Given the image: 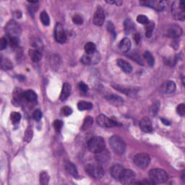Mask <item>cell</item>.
Wrapping results in <instances>:
<instances>
[{
	"instance_id": "8d00e7d4",
	"label": "cell",
	"mask_w": 185,
	"mask_h": 185,
	"mask_svg": "<svg viewBox=\"0 0 185 185\" xmlns=\"http://www.w3.org/2000/svg\"><path fill=\"white\" fill-rule=\"evenodd\" d=\"M107 29L108 30V32H109L112 35L113 38H116L117 33H116V32H115V28H114V25H113V23H112V22H108Z\"/></svg>"
},
{
	"instance_id": "277c9868",
	"label": "cell",
	"mask_w": 185,
	"mask_h": 185,
	"mask_svg": "<svg viewBox=\"0 0 185 185\" xmlns=\"http://www.w3.org/2000/svg\"><path fill=\"white\" fill-rule=\"evenodd\" d=\"M109 143L113 151L117 154H123L126 149V144L125 141L120 137L114 135L110 138Z\"/></svg>"
},
{
	"instance_id": "603a6c76",
	"label": "cell",
	"mask_w": 185,
	"mask_h": 185,
	"mask_svg": "<svg viewBox=\"0 0 185 185\" xmlns=\"http://www.w3.org/2000/svg\"><path fill=\"white\" fill-rule=\"evenodd\" d=\"M28 54H29L30 59H31L33 62H38L41 60V54L38 50L36 49H30L28 51Z\"/></svg>"
},
{
	"instance_id": "44dd1931",
	"label": "cell",
	"mask_w": 185,
	"mask_h": 185,
	"mask_svg": "<svg viewBox=\"0 0 185 185\" xmlns=\"http://www.w3.org/2000/svg\"><path fill=\"white\" fill-rule=\"evenodd\" d=\"M23 99L28 102H34L37 99L36 93L32 90H28L23 92Z\"/></svg>"
},
{
	"instance_id": "5b68a950",
	"label": "cell",
	"mask_w": 185,
	"mask_h": 185,
	"mask_svg": "<svg viewBox=\"0 0 185 185\" xmlns=\"http://www.w3.org/2000/svg\"><path fill=\"white\" fill-rule=\"evenodd\" d=\"M86 171L89 176L95 179H100L104 175L103 167L99 164H90L86 166Z\"/></svg>"
},
{
	"instance_id": "d6a6232c",
	"label": "cell",
	"mask_w": 185,
	"mask_h": 185,
	"mask_svg": "<svg viewBox=\"0 0 185 185\" xmlns=\"http://www.w3.org/2000/svg\"><path fill=\"white\" fill-rule=\"evenodd\" d=\"M146 32H145V34H146L147 38H151L152 36V33H153L154 27H155V25L153 22H149L146 25Z\"/></svg>"
},
{
	"instance_id": "ab89813d",
	"label": "cell",
	"mask_w": 185,
	"mask_h": 185,
	"mask_svg": "<svg viewBox=\"0 0 185 185\" xmlns=\"http://www.w3.org/2000/svg\"><path fill=\"white\" fill-rule=\"evenodd\" d=\"M33 118L36 121L41 120V119L42 118V112H41V111L40 109L35 110L33 113Z\"/></svg>"
},
{
	"instance_id": "836d02e7",
	"label": "cell",
	"mask_w": 185,
	"mask_h": 185,
	"mask_svg": "<svg viewBox=\"0 0 185 185\" xmlns=\"http://www.w3.org/2000/svg\"><path fill=\"white\" fill-rule=\"evenodd\" d=\"M11 121L13 124H17L21 119V115L18 112H12L10 115Z\"/></svg>"
},
{
	"instance_id": "4dcf8cb0",
	"label": "cell",
	"mask_w": 185,
	"mask_h": 185,
	"mask_svg": "<svg viewBox=\"0 0 185 185\" xmlns=\"http://www.w3.org/2000/svg\"><path fill=\"white\" fill-rule=\"evenodd\" d=\"M49 176L47 172L43 171L40 174V183L43 185H46L49 184Z\"/></svg>"
},
{
	"instance_id": "7bdbcfd3",
	"label": "cell",
	"mask_w": 185,
	"mask_h": 185,
	"mask_svg": "<svg viewBox=\"0 0 185 185\" xmlns=\"http://www.w3.org/2000/svg\"><path fill=\"white\" fill-rule=\"evenodd\" d=\"M177 112L178 113V114L180 115V116H182V117L184 116V114H185V105L184 104H179V105L177 106Z\"/></svg>"
},
{
	"instance_id": "f1b7e54d",
	"label": "cell",
	"mask_w": 185,
	"mask_h": 185,
	"mask_svg": "<svg viewBox=\"0 0 185 185\" xmlns=\"http://www.w3.org/2000/svg\"><path fill=\"white\" fill-rule=\"evenodd\" d=\"M13 99H14V101L19 103L20 101H21L22 99H23V92L20 89L16 88L14 91V93H13Z\"/></svg>"
},
{
	"instance_id": "8992f818",
	"label": "cell",
	"mask_w": 185,
	"mask_h": 185,
	"mask_svg": "<svg viewBox=\"0 0 185 185\" xmlns=\"http://www.w3.org/2000/svg\"><path fill=\"white\" fill-rule=\"evenodd\" d=\"M5 30L8 36L11 38H18L20 35L21 29L18 24L14 20H11L7 23L5 27Z\"/></svg>"
},
{
	"instance_id": "cb8c5ba5",
	"label": "cell",
	"mask_w": 185,
	"mask_h": 185,
	"mask_svg": "<svg viewBox=\"0 0 185 185\" xmlns=\"http://www.w3.org/2000/svg\"><path fill=\"white\" fill-rule=\"evenodd\" d=\"M66 170L67 172H68L69 174L73 176L74 177H78V172L77 169H76V166L74 165L73 163L68 162L66 164Z\"/></svg>"
},
{
	"instance_id": "83f0119b",
	"label": "cell",
	"mask_w": 185,
	"mask_h": 185,
	"mask_svg": "<svg viewBox=\"0 0 185 185\" xmlns=\"http://www.w3.org/2000/svg\"><path fill=\"white\" fill-rule=\"evenodd\" d=\"M40 19H41V23H43V25H46V26L49 25L50 18H49V15L47 14L46 12H45V11H43V12L41 13Z\"/></svg>"
},
{
	"instance_id": "5bb4252c",
	"label": "cell",
	"mask_w": 185,
	"mask_h": 185,
	"mask_svg": "<svg viewBox=\"0 0 185 185\" xmlns=\"http://www.w3.org/2000/svg\"><path fill=\"white\" fill-rule=\"evenodd\" d=\"M95 154H96L95 155V159H96L98 164L101 165L107 164L108 161L110 160V154L108 153V151L105 149Z\"/></svg>"
},
{
	"instance_id": "9a60e30c",
	"label": "cell",
	"mask_w": 185,
	"mask_h": 185,
	"mask_svg": "<svg viewBox=\"0 0 185 185\" xmlns=\"http://www.w3.org/2000/svg\"><path fill=\"white\" fill-rule=\"evenodd\" d=\"M124 170H125V169H124L121 165L115 164L112 167V168H111V170H110L111 175H112V177L114 178L115 179L119 180L121 174H122Z\"/></svg>"
},
{
	"instance_id": "f35d334b",
	"label": "cell",
	"mask_w": 185,
	"mask_h": 185,
	"mask_svg": "<svg viewBox=\"0 0 185 185\" xmlns=\"http://www.w3.org/2000/svg\"><path fill=\"white\" fill-rule=\"evenodd\" d=\"M81 62L85 65H89L92 62V59L88 55H83L81 58Z\"/></svg>"
},
{
	"instance_id": "6da1fadb",
	"label": "cell",
	"mask_w": 185,
	"mask_h": 185,
	"mask_svg": "<svg viewBox=\"0 0 185 185\" xmlns=\"http://www.w3.org/2000/svg\"><path fill=\"white\" fill-rule=\"evenodd\" d=\"M171 13L177 20L183 21L185 19V3L184 1H174L171 4Z\"/></svg>"
},
{
	"instance_id": "ac0fdd59",
	"label": "cell",
	"mask_w": 185,
	"mask_h": 185,
	"mask_svg": "<svg viewBox=\"0 0 185 185\" xmlns=\"http://www.w3.org/2000/svg\"><path fill=\"white\" fill-rule=\"evenodd\" d=\"M70 93H71V86L69 83H67V82H65V83L63 84L62 90L60 94L59 99L61 101H64V100H66L67 98L69 96Z\"/></svg>"
},
{
	"instance_id": "30bf717a",
	"label": "cell",
	"mask_w": 185,
	"mask_h": 185,
	"mask_svg": "<svg viewBox=\"0 0 185 185\" xmlns=\"http://www.w3.org/2000/svg\"><path fill=\"white\" fill-rule=\"evenodd\" d=\"M135 178L136 175L134 171L130 169H125L119 179V181L124 184H131L134 183Z\"/></svg>"
},
{
	"instance_id": "b9f144b4",
	"label": "cell",
	"mask_w": 185,
	"mask_h": 185,
	"mask_svg": "<svg viewBox=\"0 0 185 185\" xmlns=\"http://www.w3.org/2000/svg\"><path fill=\"white\" fill-rule=\"evenodd\" d=\"M54 127L56 132H60L63 127V122L61 120H55L54 122Z\"/></svg>"
},
{
	"instance_id": "2e32d148",
	"label": "cell",
	"mask_w": 185,
	"mask_h": 185,
	"mask_svg": "<svg viewBox=\"0 0 185 185\" xmlns=\"http://www.w3.org/2000/svg\"><path fill=\"white\" fill-rule=\"evenodd\" d=\"M140 129L145 132H151L153 130V125L148 117H144L140 121Z\"/></svg>"
},
{
	"instance_id": "d590c367",
	"label": "cell",
	"mask_w": 185,
	"mask_h": 185,
	"mask_svg": "<svg viewBox=\"0 0 185 185\" xmlns=\"http://www.w3.org/2000/svg\"><path fill=\"white\" fill-rule=\"evenodd\" d=\"M137 21H138L139 23L142 24V25H147V24L149 23V20L147 17V16L143 15H138V16L137 17Z\"/></svg>"
},
{
	"instance_id": "f546056e",
	"label": "cell",
	"mask_w": 185,
	"mask_h": 185,
	"mask_svg": "<svg viewBox=\"0 0 185 185\" xmlns=\"http://www.w3.org/2000/svg\"><path fill=\"white\" fill-rule=\"evenodd\" d=\"M93 119L92 117H86L84 120L83 125H82V130H86L89 129V128L91 127V125H93Z\"/></svg>"
},
{
	"instance_id": "e0dca14e",
	"label": "cell",
	"mask_w": 185,
	"mask_h": 185,
	"mask_svg": "<svg viewBox=\"0 0 185 185\" xmlns=\"http://www.w3.org/2000/svg\"><path fill=\"white\" fill-rule=\"evenodd\" d=\"M162 91L164 93H171L174 92L176 90V84L174 81L169 80L164 82L161 86Z\"/></svg>"
},
{
	"instance_id": "484cf974",
	"label": "cell",
	"mask_w": 185,
	"mask_h": 185,
	"mask_svg": "<svg viewBox=\"0 0 185 185\" xmlns=\"http://www.w3.org/2000/svg\"><path fill=\"white\" fill-rule=\"evenodd\" d=\"M95 50H96V46H95V43L93 42H88L87 43L85 46V51L87 53V54H93L95 53Z\"/></svg>"
},
{
	"instance_id": "c3c4849f",
	"label": "cell",
	"mask_w": 185,
	"mask_h": 185,
	"mask_svg": "<svg viewBox=\"0 0 185 185\" xmlns=\"http://www.w3.org/2000/svg\"><path fill=\"white\" fill-rule=\"evenodd\" d=\"M134 41H135V42H136L137 43H138L139 42H140V34H138V33L134 34Z\"/></svg>"
},
{
	"instance_id": "ba28073f",
	"label": "cell",
	"mask_w": 185,
	"mask_h": 185,
	"mask_svg": "<svg viewBox=\"0 0 185 185\" xmlns=\"http://www.w3.org/2000/svg\"><path fill=\"white\" fill-rule=\"evenodd\" d=\"M96 121L98 125H100L102 127L109 128L119 125V124H118L117 121L113 120L112 119H109L108 117L104 114H101L99 115V116H98L96 118Z\"/></svg>"
},
{
	"instance_id": "d4e9b609",
	"label": "cell",
	"mask_w": 185,
	"mask_h": 185,
	"mask_svg": "<svg viewBox=\"0 0 185 185\" xmlns=\"http://www.w3.org/2000/svg\"><path fill=\"white\" fill-rule=\"evenodd\" d=\"M77 108L80 111L90 110L93 108V104L90 103V102L82 101L77 104Z\"/></svg>"
},
{
	"instance_id": "52a82bcc",
	"label": "cell",
	"mask_w": 185,
	"mask_h": 185,
	"mask_svg": "<svg viewBox=\"0 0 185 185\" xmlns=\"http://www.w3.org/2000/svg\"><path fill=\"white\" fill-rule=\"evenodd\" d=\"M134 162L141 169H145L151 163V158L146 153H139L134 156Z\"/></svg>"
},
{
	"instance_id": "60d3db41",
	"label": "cell",
	"mask_w": 185,
	"mask_h": 185,
	"mask_svg": "<svg viewBox=\"0 0 185 185\" xmlns=\"http://www.w3.org/2000/svg\"><path fill=\"white\" fill-rule=\"evenodd\" d=\"M62 114L65 117H68L73 114V109L69 106H64L62 108Z\"/></svg>"
},
{
	"instance_id": "8fae6325",
	"label": "cell",
	"mask_w": 185,
	"mask_h": 185,
	"mask_svg": "<svg viewBox=\"0 0 185 185\" xmlns=\"http://www.w3.org/2000/svg\"><path fill=\"white\" fill-rule=\"evenodd\" d=\"M182 29L180 26L177 25H169L166 30V36L173 38H179L182 35Z\"/></svg>"
},
{
	"instance_id": "ffe728a7",
	"label": "cell",
	"mask_w": 185,
	"mask_h": 185,
	"mask_svg": "<svg viewBox=\"0 0 185 185\" xmlns=\"http://www.w3.org/2000/svg\"><path fill=\"white\" fill-rule=\"evenodd\" d=\"M117 64H118V66L122 69V71H124L126 73H131L132 70V67L131 64H130L129 62H127V61L121 59H119L117 60Z\"/></svg>"
},
{
	"instance_id": "e575fe53",
	"label": "cell",
	"mask_w": 185,
	"mask_h": 185,
	"mask_svg": "<svg viewBox=\"0 0 185 185\" xmlns=\"http://www.w3.org/2000/svg\"><path fill=\"white\" fill-rule=\"evenodd\" d=\"M1 65L2 67L4 69H10L12 67V63H11L10 61L7 59H2L1 60Z\"/></svg>"
},
{
	"instance_id": "4316f807",
	"label": "cell",
	"mask_w": 185,
	"mask_h": 185,
	"mask_svg": "<svg viewBox=\"0 0 185 185\" xmlns=\"http://www.w3.org/2000/svg\"><path fill=\"white\" fill-rule=\"evenodd\" d=\"M144 58L147 61L148 64L149 66L153 67L154 64H155V59H154V57L151 52L148 51H146L144 54Z\"/></svg>"
},
{
	"instance_id": "d6986e66",
	"label": "cell",
	"mask_w": 185,
	"mask_h": 185,
	"mask_svg": "<svg viewBox=\"0 0 185 185\" xmlns=\"http://www.w3.org/2000/svg\"><path fill=\"white\" fill-rule=\"evenodd\" d=\"M106 99L107 100L110 104H112V105L116 106H122L124 104L123 100L121 99L120 97L118 96V95H108V96H106Z\"/></svg>"
},
{
	"instance_id": "9c48e42d",
	"label": "cell",
	"mask_w": 185,
	"mask_h": 185,
	"mask_svg": "<svg viewBox=\"0 0 185 185\" xmlns=\"http://www.w3.org/2000/svg\"><path fill=\"white\" fill-rule=\"evenodd\" d=\"M54 38L59 43H64L67 41V36L64 28L61 23H56L54 28Z\"/></svg>"
},
{
	"instance_id": "7dc6e473",
	"label": "cell",
	"mask_w": 185,
	"mask_h": 185,
	"mask_svg": "<svg viewBox=\"0 0 185 185\" xmlns=\"http://www.w3.org/2000/svg\"><path fill=\"white\" fill-rule=\"evenodd\" d=\"M7 46V41L5 38H2L0 39V50H4L6 49Z\"/></svg>"
},
{
	"instance_id": "7a4b0ae2",
	"label": "cell",
	"mask_w": 185,
	"mask_h": 185,
	"mask_svg": "<svg viewBox=\"0 0 185 185\" xmlns=\"http://www.w3.org/2000/svg\"><path fill=\"white\" fill-rule=\"evenodd\" d=\"M150 180L154 184L164 183L169 179L166 171L161 169H153L149 171Z\"/></svg>"
},
{
	"instance_id": "4fadbf2b",
	"label": "cell",
	"mask_w": 185,
	"mask_h": 185,
	"mask_svg": "<svg viewBox=\"0 0 185 185\" xmlns=\"http://www.w3.org/2000/svg\"><path fill=\"white\" fill-rule=\"evenodd\" d=\"M105 21V14H104V11L101 7H98L96 11L94 13V16H93V23L95 25L101 26L104 24Z\"/></svg>"
},
{
	"instance_id": "ee69618b",
	"label": "cell",
	"mask_w": 185,
	"mask_h": 185,
	"mask_svg": "<svg viewBox=\"0 0 185 185\" xmlns=\"http://www.w3.org/2000/svg\"><path fill=\"white\" fill-rule=\"evenodd\" d=\"M33 137V131L30 129H28L26 130L25 134V140L27 141V142H30V140H31Z\"/></svg>"
},
{
	"instance_id": "681fc988",
	"label": "cell",
	"mask_w": 185,
	"mask_h": 185,
	"mask_svg": "<svg viewBox=\"0 0 185 185\" xmlns=\"http://www.w3.org/2000/svg\"><path fill=\"white\" fill-rule=\"evenodd\" d=\"M161 119L162 123H164V125H170V122H169V121L168 120H166V119Z\"/></svg>"
},
{
	"instance_id": "f6af8a7d",
	"label": "cell",
	"mask_w": 185,
	"mask_h": 185,
	"mask_svg": "<svg viewBox=\"0 0 185 185\" xmlns=\"http://www.w3.org/2000/svg\"><path fill=\"white\" fill-rule=\"evenodd\" d=\"M10 41L11 47L15 48L18 46V44H19L18 38H10Z\"/></svg>"
},
{
	"instance_id": "3957f363",
	"label": "cell",
	"mask_w": 185,
	"mask_h": 185,
	"mask_svg": "<svg viewBox=\"0 0 185 185\" xmlns=\"http://www.w3.org/2000/svg\"><path fill=\"white\" fill-rule=\"evenodd\" d=\"M105 147V141L101 137H93L88 143V150L94 153H98L104 151Z\"/></svg>"
},
{
	"instance_id": "7c38bea8",
	"label": "cell",
	"mask_w": 185,
	"mask_h": 185,
	"mask_svg": "<svg viewBox=\"0 0 185 185\" xmlns=\"http://www.w3.org/2000/svg\"><path fill=\"white\" fill-rule=\"evenodd\" d=\"M141 4L144 6L149 7L154 9L157 11H162L164 9V2L160 1V0H150V1H141L140 2Z\"/></svg>"
},
{
	"instance_id": "bcb514c9",
	"label": "cell",
	"mask_w": 185,
	"mask_h": 185,
	"mask_svg": "<svg viewBox=\"0 0 185 185\" xmlns=\"http://www.w3.org/2000/svg\"><path fill=\"white\" fill-rule=\"evenodd\" d=\"M78 88H79L80 90L82 91V93H86L88 90V87L86 84H85L84 82H80L78 84Z\"/></svg>"
},
{
	"instance_id": "1f68e13d",
	"label": "cell",
	"mask_w": 185,
	"mask_h": 185,
	"mask_svg": "<svg viewBox=\"0 0 185 185\" xmlns=\"http://www.w3.org/2000/svg\"><path fill=\"white\" fill-rule=\"evenodd\" d=\"M134 24L130 19L126 20L125 22V28L126 33H130V32L134 30Z\"/></svg>"
},
{
	"instance_id": "74e56055",
	"label": "cell",
	"mask_w": 185,
	"mask_h": 185,
	"mask_svg": "<svg viewBox=\"0 0 185 185\" xmlns=\"http://www.w3.org/2000/svg\"><path fill=\"white\" fill-rule=\"evenodd\" d=\"M73 21L76 25H82V24L83 23V19H82V17L79 15H74L73 17Z\"/></svg>"
},
{
	"instance_id": "7402d4cb",
	"label": "cell",
	"mask_w": 185,
	"mask_h": 185,
	"mask_svg": "<svg viewBox=\"0 0 185 185\" xmlns=\"http://www.w3.org/2000/svg\"><path fill=\"white\" fill-rule=\"evenodd\" d=\"M119 49L121 51L123 52H127L129 51V50L131 48V41L129 38H125L121 41V42L119 43Z\"/></svg>"
}]
</instances>
